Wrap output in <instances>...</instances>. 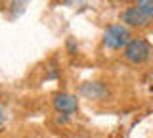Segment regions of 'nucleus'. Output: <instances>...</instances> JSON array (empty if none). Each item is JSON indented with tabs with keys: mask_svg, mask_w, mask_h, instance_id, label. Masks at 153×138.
I'll return each instance as SVG.
<instances>
[{
	"mask_svg": "<svg viewBox=\"0 0 153 138\" xmlns=\"http://www.w3.org/2000/svg\"><path fill=\"white\" fill-rule=\"evenodd\" d=\"M132 40V35L126 27L123 25H109L103 33V44L111 50L126 48V44Z\"/></svg>",
	"mask_w": 153,
	"mask_h": 138,
	"instance_id": "1",
	"label": "nucleus"
},
{
	"mask_svg": "<svg viewBox=\"0 0 153 138\" xmlns=\"http://www.w3.org/2000/svg\"><path fill=\"white\" fill-rule=\"evenodd\" d=\"M151 56V44L146 39H132L124 48V58L132 63H142Z\"/></svg>",
	"mask_w": 153,
	"mask_h": 138,
	"instance_id": "2",
	"label": "nucleus"
},
{
	"mask_svg": "<svg viewBox=\"0 0 153 138\" xmlns=\"http://www.w3.org/2000/svg\"><path fill=\"white\" fill-rule=\"evenodd\" d=\"M121 21L126 23L128 27H138V29H143L151 23V19L146 16L143 12H140L136 6L134 8H126L123 13H121Z\"/></svg>",
	"mask_w": 153,
	"mask_h": 138,
	"instance_id": "3",
	"label": "nucleus"
},
{
	"mask_svg": "<svg viewBox=\"0 0 153 138\" xmlns=\"http://www.w3.org/2000/svg\"><path fill=\"white\" fill-rule=\"evenodd\" d=\"M54 107L59 113H67L69 115V113H75L79 109V102L71 94H56L54 96Z\"/></svg>",
	"mask_w": 153,
	"mask_h": 138,
	"instance_id": "4",
	"label": "nucleus"
},
{
	"mask_svg": "<svg viewBox=\"0 0 153 138\" xmlns=\"http://www.w3.org/2000/svg\"><path fill=\"white\" fill-rule=\"evenodd\" d=\"M136 8L140 12H143L149 19H153V0H138Z\"/></svg>",
	"mask_w": 153,
	"mask_h": 138,
	"instance_id": "5",
	"label": "nucleus"
},
{
	"mask_svg": "<svg viewBox=\"0 0 153 138\" xmlns=\"http://www.w3.org/2000/svg\"><path fill=\"white\" fill-rule=\"evenodd\" d=\"M2 119H4V115H2V107H0V125H2Z\"/></svg>",
	"mask_w": 153,
	"mask_h": 138,
	"instance_id": "6",
	"label": "nucleus"
}]
</instances>
